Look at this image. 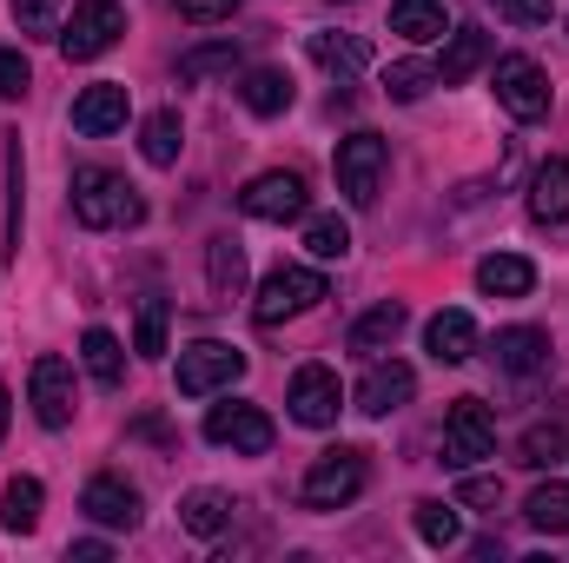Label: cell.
Wrapping results in <instances>:
<instances>
[{
    "label": "cell",
    "mask_w": 569,
    "mask_h": 563,
    "mask_svg": "<svg viewBox=\"0 0 569 563\" xmlns=\"http://www.w3.org/2000/svg\"><path fill=\"white\" fill-rule=\"evenodd\" d=\"M490 358H497V372L530 378V372L550 365V332H543V325H503L497 345H490Z\"/></svg>",
    "instance_id": "9a60e30c"
},
{
    "label": "cell",
    "mask_w": 569,
    "mask_h": 563,
    "mask_svg": "<svg viewBox=\"0 0 569 563\" xmlns=\"http://www.w3.org/2000/svg\"><path fill=\"white\" fill-rule=\"evenodd\" d=\"M523 517H530V531H550V537H569V484H563V477L537 484V491L523 497Z\"/></svg>",
    "instance_id": "484cf974"
},
{
    "label": "cell",
    "mask_w": 569,
    "mask_h": 563,
    "mask_svg": "<svg viewBox=\"0 0 569 563\" xmlns=\"http://www.w3.org/2000/svg\"><path fill=\"white\" fill-rule=\"evenodd\" d=\"M67 557H73V563H107V544H100V537H80Z\"/></svg>",
    "instance_id": "b9f144b4"
},
{
    "label": "cell",
    "mask_w": 569,
    "mask_h": 563,
    "mask_svg": "<svg viewBox=\"0 0 569 563\" xmlns=\"http://www.w3.org/2000/svg\"><path fill=\"white\" fill-rule=\"evenodd\" d=\"M457 504H470V511H497V504H503V484H497V477H463V484H457Z\"/></svg>",
    "instance_id": "f35d334b"
},
{
    "label": "cell",
    "mask_w": 569,
    "mask_h": 563,
    "mask_svg": "<svg viewBox=\"0 0 569 563\" xmlns=\"http://www.w3.org/2000/svg\"><path fill=\"white\" fill-rule=\"evenodd\" d=\"M284 405H291V418L305 424V431H325V424H338V412H345V385H338L331 365H298Z\"/></svg>",
    "instance_id": "9c48e42d"
},
{
    "label": "cell",
    "mask_w": 569,
    "mask_h": 563,
    "mask_svg": "<svg viewBox=\"0 0 569 563\" xmlns=\"http://www.w3.org/2000/svg\"><path fill=\"white\" fill-rule=\"evenodd\" d=\"M40 504H47V491H40V477H13V484L0 491V524H7L13 537H27V531L40 524Z\"/></svg>",
    "instance_id": "4316f807"
},
{
    "label": "cell",
    "mask_w": 569,
    "mask_h": 563,
    "mask_svg": "<svg viewBox=\"0 0 569 563\" xmlns=\"http://www.w3.org/2000/svg\"><path fill=\"white\" fill-rule=\"evenodd\" d=\"M385 166H391V146L378 140V134H345L338 140V192L351 199V206H371L378 199V186H385Z\"/></svg>",
    "instance_id": "52a82bcc"
},
{
    "label": "cell",
    "mask_w": 569,
    "mask_h": 563,
    "mask_svg": "<svg viewBox=\"0 0 569 563\" xmlns=\"http://www.w3.org/2000/svg\"><path fill=\"white\" fill-rule=\"evenodd\" d=\"M246 219H266V226H284V219H305V179L298 172H259L246 192H239Z\"/></svg>",
    "instance_id": "8fae6325"
},
{
    "label": "cell",
    "mask_w": 569,
    "mask_h": 563,
    "mask_svg": "<svg viewBox=\"0 0 569 563\" xmlns=\"http://www.w3.org/2000/svg\"><path fill=\"white\" fill-rule=\"evenodd\" d=\"M27 392H33V418L47 424V431L73 424V365L67 358H33Z\"/></svg>",
    "instance_id": "7c38bea8"
},
{
    "label": "cell",
    "mask_w": 569,
    "mask_h": 563,
    "mask_svg": "<svg viewBox=\"0 0 569 563\" xmlns=\"http://www.w3.org/2000/svg\"><path fill=\"white\" fill-rule=\"evenodd\" d=\"M497 451V418H490V405L483 398H457L450 412H443V464L450 471H470V464H483Z\"/></svg>",
    "instance_id": "8992f818"
},
{
    "label": "cell",
    "mask_w": 569,
    "mask_h": 563,
    "mask_svg": "<svg viewBox=\"0 0 569 563\" xmlns=\"http://www.w3.org/2000/svg\"><path fill=\"white\" fill-rule=\"evenodd\" d=\"M179 7V20H192V27H212V20H226L239 0H172Z\"/></svg>",
    "instance_id": "ab89813d"
},
{
    "label": "cell",
    "mask_w": 569,
    "mask_h": 563,
    "mask_svg": "<svg viewBox=\"0 0 569 563\" xmlns=\"http://www.w3.org/2000/svg\"><path fill=\"white\" fill-rule=\"evenodd\" d=\"M239 378H246V352L226 345V338H199V345L179 352V398H212Z\"/></svg>",
    "instance_id": "3957f363"
},
{
    "label": "cell",
    "mask_w": 569,
    "mask_h": 563,
    "mask_svg": "<svg viewBox=\"0 0 569 563\" xmlns=\"http://www.w3.org/2000/svg\"><path fill=\"white\" fill-rule=\"evenodd\" d=\"M405 325H411V312H405L398 298H385V305H371V312L351 325V352H358V358H385V352L405 338Z\"/></svg>",
    "instance_id": "e0dca14e"
},
{
    "label": "cell",
    "mask_w": 569,
    "mask_h": 563,
    "mask_svg": "<svg viewBox=\"0 0 569 563\" xmlns=\"http://www.w3.org/2000/svg\"><path fill=\"white\" fill-rule=\"evenodd\" d=\"M411 392H418V372H411V365L371 358V372H365V385H358V412H365V418H391V412L411 405Z\"/></svg>",
    "instance_id": "4fadbf2b"
},
{
    "label": "cell",
    "mask_w": 569,
    "mask_h": 563,
    "mask_svg": "<svg viewBox=\"0 0 569 563\" xmlns=\"http://www.w3.org/2000/svg\"><path fill=\"white\" fill-rule=\"evenodd\" d=\"M305 253H311V259H345V253H351V226H345L338 213L305 219Z\"/></svg>",
    "instance_id": "1f68e13d"
},
{
    "label": "cell",
    "mask_w": 569,
    "mask_h": 563,
    "mask_svg": "<svg viewBox=\"0 0 569 563\" xmlns=\"http://www.w3.org/2000/svg\"><path fill=\"white\" fill-rule=\"evenodd\" d=\"M530 285H537V266L523 253H490L477 266V292H490V298H523Z\"/></svg>",
    "instance_id": "603a6c76"
},
{
    "label": "cell",
    "mask_w": 569,
    "mask_h": 563,
    "mask_svg": "<svg viewBox=\"0 0 569 563\" xmlns=\"http://www.w3.org/2000/svg\"><path fill=\"white\" fill-rule=\"evenodd\" d=\"M206 437L219 444V451H239V457H266L272 451V418L259 412V405H212L206 412Z\"/></svg>",
    "instance_id": "30bf717a"
},
{
    "label": "cell",
    "mask_w": 569,
    "mask_h": 563,
    "mask_svg": "<svg viewBox=\"0 0 569 563\" xmlns=\"http://www.w3.org/2000/svg\"><path fill=\"white\" fill-rule=\"evenodd\" d=\"M497 107L510 113V120H543L550 113V73L530 60V53H503L497 60Z\"/></svg>",
    "instance_id": "ba28073f"
},
{
    "label": "cell",
    "mask_w": 569,
    "mask_h": 563,
    "mask_svg": "<svg viewBox=\"0 0 569 563\" xmlns=\"http://www.w3.org/2000/svg\"><path fill=\"white\" fill-rule=\"evenodd\" d=\"M7 7H13V27H20L27 40L60 33V0H7Z\"/></svg>",
    "instance_id": "d590c367"
},
{
    "label": "cell",
    "mask_w": 569,
    "mask_h": 563,
    "mask_svg": "<svg viewBox=\"0 0 569 563\" xmlns=\"http://www.w3.org/2000/svg\"><path fill=\"white\" fill-rule=\"evenodd\" d=\"M0 437H7V385H0Z\"/></svg>",
    "instance_id": "7bdbcfd3"
},
{
    "label": "cell",
    "mask_w": 569,
    "mask_h": 563,
    "mask_svg": "<svg viewBox=\"0 0 569 563\" xmlns=\"http://www.w3.org/2000/svg\"><path fill=\"white\" fill-rule=\"evenodd\" d=\"M179 524L192 531V537H219L226 524H232V497L226 491H186V504H179Z\"/></svg>",
    "instance_id": "d4e9b609"
},
{
    "label": "cell",
    "mask_w": 569,
    "mask_h": 563,
    "mask_svg": "<svg viewBox=\"0 0 569 563\" xmlns=\"http://www.w3.org/2000/svg\"><path fill=\"white\" fill-rule=\"evenodd\" d=\"M530 219L543 226H563L569 219V159H543L537 179H530Z\"/></svg>",
    "instance_id": "ffe728a7"
},
{
    "label": "cell",
    "mask_w": 569,
    "mask_h": 563,
    "mask_svg": "<svg viewBox=\"0 0 569 563\" xmlns=\"http://www.w3.org/2000/svg\"><path fill=\"white\" fill-rule=\"evenodd\" d=\"M239 67V40H206V47H186L179 53V80H219V73H232Z\"/></svg>",
    "instance_id": "f1b7e54d"
},
{
    "label": "cell",
    "mask_w": 569,
    "mask_h": 563,
    "mask_svg": "<svg viewBox=\"0 0 569 563\" xmlns=\"http://www.w3.org/2000/svg\"><path fill=\"white\" fill-rule=\"evenodd\" d=\"M80 511H87L93 524H107V531H133V524H140V491H133L127 477H93L87 497H80Z\"/></svg>",
    "instance_id": "2e32d148"
},
{
    "label": "cell",
    "mask_w": 569,
    "mask_h": 563,
    "mask_svg": "<svg viewBox=\"0 0 569 563\" xmlns=\"http://www.w3.org/2000/svg\"><path fill=\"white\" fill-rule=\"evenodd\" d=\"M418 537H425L430 551H450V544L463 537V524H457V504H437V497H425V504H418Z\"/></svg>",
    "instance_id": "836d02e7"
},
{
    "label": "cell",
    "mask_w": 569,
    "mask_h": 563,
    "mask_svg": "<svg viewBox=\"0 0 569 563\" xmlns=\"http://www.w3.org/2000/svg\"><path fill=\"white\" fill-rule=\"evenodd\" d=\"M563 451H569V431H563V424H530V431H523V444H517V464L543 471V464H557Z\"/></svg>",
    "instance_id": "d6a6232c"
},
{
    "label": "cell",
    "mask_w": 569,
    "mask_h": 563,
    "mask_svg": "<svg viewBox=\"0 0 569 563\" xmlns=\"http://www.w3.org/2000/svg\"><path fill=\"white\" fill-rule=\"evenodd\" d=\"M305 47H311V60H318L331 80H358V73L371 67V47H365L358 33H311Z\"/></svg>",
    "instance_id": "d6986e66"
},
{
    "label": "cell",
    "mask_w": 569,
    "mask_h": 563,
    "mask_svg": "<svg viewBox=\"0 0 569 563\" xmlns=\"http://www.w3.org/2000/svg\"><path fill=\"white\" fill-rule=\"evenodd\" d=\"M120 33H127V7L120 0H80L73 20L60 27V53L67 60H100V53L120 47Z\"/></svg>",
    "instance_id": "5b68a950"
},
{
    "label": "cell",
    "mask_w": 569,
    "mask_h": 563,
    "mask_svg": "<svg viewBox=\"0 0 569 563\" xmlns=\"http://www.w3.org/2000/svg\"><path fill=\"white\" fill-rule=\"evenodd\" d=\"M179 146H186V127H179V113H172V107L146 113V127H140V152L152 159V166H172V159H179Z\"/></svg>",
    "instance_id": "4dcf8cb0"
},
{
    "label": "cell",
    "mask_w": 569,
    "mask_h": 563,
    "mask_svg": "<svg viewBox=\"0 0 569 563\" xmlns=\"http://www.w3.org/2000/svg\"><path fill=\"white\" fill-rule=\"evenodd\" d=\"M430 87H437V67H425V60H398V67H385V93L391 100H425Z\"/></svg>",
    "instance_id": "e575fe53"
},
{
    "label": "cell",
    "mask_w": 569,
    "mask_h": 563,
    "mask_svg": "<svg viewBox=\"0 0 569 563\" xmlns=\"http://www.w3.org/2000/svg\"><path fill=\"white\" fill-rule=\"evenodd\" d=\"M391 33H405L411 47H425L443 33V0H391Z\"/></svg>",
    "instance_id": "f546056e"
},
{
    "label": "cell",
    "mask_w": 569,
    "mask_h": 563,
    "mask_svg": "<svg viewBox=\"0 0 569 563\" xmlns=\"http://www.w3.org/2000/svg\"><path fill=\"white\" fill-rule=\"evenodd\" d=\"M239 100H246L259 120H279L284 107H291V73H284V67H252L246 87H239Z\"/></svg>",
    "instance_id": "cb8c5ba5"
},
{
    "label": "cell",
    "mask_w": 569,
    "mask_h": 563,
    "mask_svg": "<svg viewBox=\"0 0 569 563\" xmlns=\"http://www.w3.org/2000/svg\"><path fill=\"white\" fill-rule=\"evenodd\" d=\"M483 60H490V33H483V27H457V33H450V47H443V60H437V87L470 80Z\"/></svg>",
    "instance_id": "44dd1931"
},
{
    "label": "cell",
    "mask_w": 569,
    "mask_h": 563,
    "mask_svg": "<svg viewBox=\"0 0 569 563\" xmlns=\"http://www.w3.org/2000/svg\"><path fill=\"white\" fill-rule=\"evenodd\" d=\"M365 477H371V464H365V451H351V444H338V451H325L311 471H305V484H298V497H305V511H345L358 491H365Z\"/></svg>",
    "instance_id": "7a4b0ae2"
},
{
    "label": "cell",
    "mask_w": 569,
    "mask_h": 563,
    "mask_svg": "<svg viewBox=\"0 0 569 563\" xmlns=\"http://www.w3.org/2000/svg\"><path fill=\"white\" fill-rule=\"evenodd\" d=\"M133 352H140V358H166V298H146V305H140Z\"/></svg>",
    "instance_id": "8d00e7d4"
},
{
    "label": "cell",
    "mask_w": 569,
    "mask_h": 563,
    "mask_svg": "<svg viewBox=\"0 0 569 563\" xmlns=\"http://www.w3.org/2000/svg\"><path fill=\"white\" fill-rule=\"evenodd\" d=\"M325 292H331V285H325V273H311V266H279V273H266V285H259V298H252V318L272 332V325H284V318L311 312Z\"/></svg>",
    "instance_id": "277c9868"
},
{
    "label": "cell",
    "mask_w": 569,
    "mask_h": 563,
    "mask_svg": "<svg viewBox=\"0 0 569 563\" xmlns=\"http://www.w3.org/2000/svg\"><path fill=\"white\" fill-rule=\"evenodd\" d=\"M33 87V67H27V53L20 47H0V100H20Z\"/></svg>",
    "instance_id": "74e56055"
},
{
    "label": "cell",
    "mask_w": 569,
    "mask_h": 563,
    "mask_svg": "<svg viewBox=\"0 0 569 563\" xmlns=\"http://www.w3.org/2000/svg\"><path fill=\"white\" fill-rule=\"evenodd\" d=\"M425 345L437 365H463L470 352H477V318L470 312H437L425 325Z\"/></svg>",
    "instance_id": "ac0fdd59"
},
{
    "label": "cell",
    "mask_w": 569,
    "mask_h": 563,
    "mask_svg": "<svg viewBox=\"0 0 569 563\" xmlns=\"http://www.w3.org/2000/svg\"><path fill=\"white\" fill-rule=\"evenodd\" d=\"M127 87L120 80H100V87H87L80 100H73V134H87V140H107V134H120L127 127Z\"/></svg>",
    "instance_id": "5bb4252c"
},
{
    "label": "cell",
    "mask_w": 569,
    "mask_h": 563,
    "mask_svg": "<svg viewBox=\"0 0 569 563\" xmlns=\"http://www.w3.org/2000/svg\"><path fill=\"white\" fill-rule=\"evenodd\" d=\"M73 219L87 233H113V226H140L146 199L107 166H73Z\"/></svg>",
    "instance_id": "6da1fadb"
},
{
    "label": "cell",
    "mask_w": 569,
    "mask_h": 563,
    "mask_svg": "<svg viewBox=\"0 0 569 563\" xmlns=\"http://www.w3.org/2000/svg\"><path fill=\"white\" fill-rule=\"evenodd\" d=\"M80 365H87V378H93L100 392H120V378H127V345L93 325V332L80 338Z\"/></svg>",
    "instance_id": "7402d4cb"
},
{
    "label": "cell",
    "mask_w": 569,
    "mask_h": 563,
    "mask_svg": "<svg viewBox=\"0 0 569 563\" xmlns=\"http://www.w3.org/2000/svg\"><path fill=\"white\" fill-rule=\"evenodd\" d=\"M206 285H212V298H239V285H246V246L239 239L206 246Z\"/></svg>",
    "instance_id": "83f0119b"
},
{
    "label": "cell",
    "mask_w": 569,
    "mask_h": 563,
    "mask_svg": "<svg viewBox=\"0 0 569 563\" xmlns=\"http://www.w3.org/2000/svg\"><path fill=\"white\" fill-rule=\"evenodd\" d=\"M497 13L517 20V27H543L550 20V0H497Z\"/></svg>",
    "instance_id": "60d3db41"
}]
</instances>
